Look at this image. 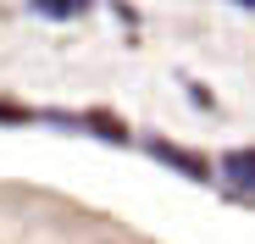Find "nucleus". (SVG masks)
<instances>
[{
	"mask_svg": "<svg viewBox=\"0 0 255 244\" xmlns=\"http://www.w3.org/2000/svg\"><path fill=\"white\" fill-rule=\"evenodd\" d=\"M150 150H155L161 161H172V167H183V172H194V178H205V167H200V161H194V155H183V150H172V144H161V139H155Z\"/></svg>",
	"mask_w": 255,
	"mask_h": 244,
	"instance_id": "1",
	"label": "nucleus"
},
{
	"mask_svg": "<svg viewBox=\"0 0 255 244\" xmlns=\"http://www.w3.org/2000/svg\"><path fill=\"white\" fill-rule=\"evenodd\" d=\"M222 167H228V178H233V183H244V189L255 183V155H244V150H239V155H228V161H222Z\"/></svg>",
	"mask_w": 255,
	"mask_h": 244,
	"instance_id": "2",
	"label": "nucleus"
},
{
	"mask_svg": "<svg viewBox=\"0 0 255 244\" xmlns=\"http://www.w3.org/2000/svg\"><path fill=\"white\" fill-rule=\"evenodd\" d=\"M89 0H33V11H45V17H78Z\"/></svg>",
	"mask_w": 255,
	"mask_h": 244,
	"instance_id": "3",
	"label": "nucleus"
},
{
	"mask_svg": "<svg viewBox=\"0 0 255 244\" xmlns=\"http://www.w3.org/2000/svg\"><path fill=\"white\" fill-rule=\"evenodd\" d=\"M233 6H250V11H255V0H233Z\"/></svg>",
	"mask_w": 255,
	"mask_h": 244,
	"instance_id": "4",
	"label": "nucleus"
}]
</instances>
